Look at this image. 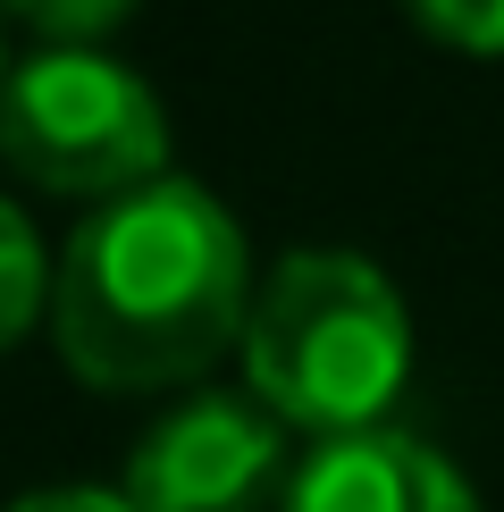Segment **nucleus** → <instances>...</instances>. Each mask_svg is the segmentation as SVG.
Here are the masks:
<instances>
[{
    "label": "nucleus",
    "instance_id": "1",
    "mask_svg": "<svg viewBox=\"0 0 504 512\" xmlns=\"http://www.w3.org/2000/svg\"><path fill=\"white\" fill-rule=\"evenodd\" d=\"M51 345L101 395L202 378L252 319V261L227 202L194 177L101 202L51 269Z\"/></svg>",
    "mask_w": 504,
    "mask_h": 512
},
{
    "label": "nucleus",
    "instance_id": "2",
    "mask_svg": "<svg viewBox=\"0 0 504 512\" xmlns=\"http://www.w3.org/2000/svg\"><path fill=\"white\" fill-rule=\"evenodd\" d=\"M244 378L269 420L328 437H362L412 378V311L395 277L336 244H303L269 269L244 319Z\"/></svg>",
    "mask_w": 504,
    "mask_h": 512
},
{
    "label": "nucleus",
    "instance_id": "3",
    "mask_svg": "<svg viewBox=\"0 0 504 512\" xmlns=\"http://www.w3.org/2000/svg\"><path fill=\"white\" fill-rule=\"evenodd\" d=\"M0 160L42 194H143L168 177V118L110 51H34L0 93Z\"/></svg>",
    "mask_w": 504,
    "mask_h": 512
},
{
    "label": "nucleus",
    "instance_id": "4",
    "mask_svg": "<svg viewBox=\"0 0 504 512\" xmlns=\"http://www.w3.org/2000/svg\"><path fill=\"white\" fill-rule=\"evenodd\" d=\"M278 462L286 437L252 395H194L143 429L118 496L135 512H261Z\"/></svg>",
    "mask_w": 504,
    "mask_h": 512
},
{
    "label": "nucleus",
    "instance_id": "5",
    "mask_svg": "<svg viewBox=\"0 0 504 512\" xmlns=\"http://www.w3.org/2000/svg\"><path fill=\"white\" fill-rule=\"evenodd\" d=\"M286 512H479L471 479L404 429L328 437L286 479Z\"/></svg>",
    "mask_w": 504,
    "mask_h": 512
},
{
    "label": "nucleus",
    "instance_id": "6",
    "mask_svg": "<svg viewBox=\"0 0 504 512\" xmlns=\"http://www.w3.org/2000/svg\"><path fill=\"white\" fill-rule=\"evenodd\" d=\"M51 311V252H42L34 219L17 202H0V353Z\"/></svg>",
    "mask_w": 504,
    "mask_h": 512
},
{
    "label": "nucleus",
    "instance_id": "7",
    "mask_svg": "<svg viewBox=\"0 0 504 512\" xmlns=\"http://www.w3.org/2000/svg\"><path fill=\"white\" fill-rule=\"evenodd\" d=\"M9 17H26L42 51H93L101 34H118L135 17V0H0Z\"/></svg>",
    "mask_w": 504,
    "mask_h": 512
},
{
    "label": "nucleus",
    "instance_id": "8",
    "mask_svg": "<svg viewBox=\"0 0 504 512\" xmlns=\"http://www.w3.org/2000/svg\"><path fill=\"white\" fill-rule=\"evenodd\" d=\"M404 9L462 51H504V0H404Z\"/></svg>",
    "mask_w": 504,
    "mask_h": 512
},
{
    "label": "nucleus",
    "instance_id": "9",
    "mask_svg": "<svg viewBox=\"0 0 504 512\" xmlns=\"http://www.w3.org/2000/svg\"><path fill=\"white\" fill-rule=\"evenodd\" d=\"M9 512H135L118 496V487H34V496H17Z\"/></svg>",
    "mask_w": 504,
    "mask_h": 512
},
{
    "label": "nucleus",
    "instance_id": "10",
    "mask_svg": "<svg viewBox=\"0 0 504 512\" xmlns=\"http://www.w3.org/2000/svg\"><path fill=\"white\" fill-rule=\"evenodd\" d=\"M0 93H9V51H0Z\"/></svg>",
    "mask_w": 504,
    "mask_h": 512
}]
</instances>
